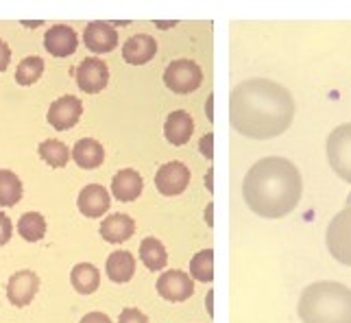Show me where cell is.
Segmentation results:
<instances>
[{
	"mask_svg": "<svg viewBox=\"0 0 351 323\" xmlns=\"http://www.w3.org/2000/svg\"><path fill=\"white\" fill-rule=\"evenodd\" d=\"M229 118L240 136L273 140L293 125L295 99L284 86L271 79H247L232 90Z\"/></svg>",
	"mask_w": 351,
	"mask_h": 323,
	"instance_id": "cell-1",
	"label": "cell"
},
{
	"mask_svg": "<svg viewBox=\"0 0 351 323\" xmlns=\"http://www.w3.org/2000/svg\"><path fill=\"white\" fill-rule=\"evenodd\" d=\"M304 195V177L297 166L280 158H262L242 179V199L262 219H282L293 212Z\"/></svg>",
	"mask_w": 351,
	"mask_h": 323,
	"instance_id": "cell-2",
	"label": "cell"
},
{
	"mask_svg": "<svg viewBox=\"0 0 351 323\" xmlns=\"http://www.w3.org/2000/svg\"><path fill=\"white\" fill-rule=\"evenodd\" d=\"M301 323H351V289L321 280L306 286L297 302Z\"/></svg>",
	"mask_w": 351,
	"mask_h": 323,
	"instance_id": "cell-3",
	"label": "cell"
},
{
	"mask_svg": "<svg viewBox=\"0 0 351 323\" xmlns=\"http://www.w3.org/2000/svg\"><path fill=\"white\" fill-rule=\"evenodd\" d=\"M325 243H328L330 256L345 267H351V206L343 208L330 221L328 232H325Z\"/></svg>",
	"mask_w": 351,
	"mask_h": 323,
	"instance_id": "cell-4",
	"label": "cell"
},
{
	"mask_svg": "<svg viewBox=\"0 0 351 323\" xmlns=\"http://www.w3.org/2000/svg\"><path fill=\"white\" fill-rule=\"evenodd\" d=\"M325 153H328L332 171L343 182L351 184V123H343L332 131L328 136Z\"/></svg>",
	"mask_w": 351,
	"mask_h": 323,
	"instance_id": "cell-5",
	"label": "cell"
},
{
	"mask_svg": "<svg viewBox=\"0 0 351 323\" xmlns=\"http://www.w3.org/2000/svg\"><path fill=\"white\" fill-rule=\"evenodd\" d=\"M164 83L168 90H173L177 94H190L201 88L203 70L192 59H175L164 70Z\"/></svg>",
	"mask_w": 351,
	"mask_h": 323,
	"instance_id": "cell-6",
	"label": "cell"
},
{
	"mask_svg": "<svg viewBox=\"0 0 351 323\" xmlns=\"http://www.w3.org/2000/svg\"><path fill=\"white\" fill-rule=\"evenodd\" d=\"M155 291L160 293V297H164L166 302L179 304V302L190 299L192 293H195V280L179 269H168L157 278Z\"/></svg>",
	"mask_w": 351,
	"mask_h": 323,
	"instance_id": "cell-7",
	"label": "cell"
},
{
	"mask_svg": "<svg viewBox=\"0 0 351 323\" xmlns=\"http://www.w3.org/2000/svg\"><path fill=\"white\" fill-rule=\"evenodd\" d=\"M190 184V171L184 162H166L155 173V188L164 197L181 195Z\"/></svg>",
	"mask_w": 351,
	"mask_h": 323,
	"instance_id": "cell-8",
	"label": "cell"
},
{
	"mask_svg": "<svg viewBox=\"0 0 351 323\" xmlns=\"http://www.w3.org/2000/svg\"><path fill=\"white\" fill-rule=\"evenodd\" d=\"M77 83L83 92L88 94H99L107 88V83H110V68L99 57H88L83 59L77 68Z\"/></svg>",
	"mask_w": 351,
	"mask_h": 323,
	"instance_id": "cell-9",
	"label": "cell"
},
{
	"mask_svg": "<svg viewBox=\"0 0 351 323\" xmlns=\"http://www.w3.org/2000/svg\"><path fill=\"white\" fill-rule=\"evenodd\" d=\"M40 291V275H35L31 269H22L14 273L7 282V299L16 308L29 306Z\"/></svg>",
	"mask_w": 351,
	"mask_h": 323,
	"instance_id": "cell-10",
	"label": "cell"
},
{
	"mask_svg": "<svg viewBox=\"0 0 351 323\" xmlns=\"http://www.w3.org/2000/svg\"><path fill=\"white\" fill-rule=\"evenodd\" d=\"M83 114V103L72 97V94H66V97L57 99L51 107H48V125L57 131H68L75 127L81 121Z\"/></svg>",
	"mask_w": 351,
	"mask_h": 323,
	"instance_id": "cell-11",
	"label": "cell"
},
{
	"mask_svg": "<svg viewBox=\"0 0 351 323\" xmlns=\"http://www.w3.org/2000/svg\"><path fill=\"white\" fill-rule=\"evenodd\" d=\"M83 42H86V49H90L94 55L112 53L118 46V31L110 22L96 20L90 22L86 31H83Z\"/></svg>",
	"mask_w": 351,
	"mask_h": 323,
	"instance_id": "cell-12",
	"label": "cell"
},
{
	"mask_svg": "<svg viewBox=\"0 0 351 323\" xmlns=\"http://www.w3.org/2000/svg\"><path fill=\"white\" fill-rule=\"evenodd\" d=\"M79 212L88 219H99L110 210V193L101 184H90L81 190V195L77 199Z\"/></svg>",
	"mask_w": 351,
	"mask_h": 323,
	"instance_id": "cell-13",
	"label": "cell"
},
{
	"mask_svg": "<svg viewBox=\"0 0 351 323\" xmlns=\"http://www.w3.org/2000/svg\"><path fill=\"white\" fill-rule=\"evenodd\" d=\"M79 46L77 33L66 25H55L44 35V49L53 57H70Z\"/></svg>",
	"mask_w": 351,
	"mask_h": 323,
	"instance_id": "cell-14",
	"label": "cell"
},
{
	"mask_svg": "<svg viewBox=\"0 0 351 323\" xmlns=\"http://www.w3.org/2000/svg\"><path fill=\"white\" fill-rule=\"evenodd\" d=\"M157 53V42L153 35L138 33L129 38L123 46V59L129 66H142L149 64Z\"/></svg>",
	"mask_w": 351,
	"mask_h": 323,
	"instance_id": "cell-15",
	"label": "cell"
},
{
	"mask_svg": "<svg viewBox=\"0 0 351 323\" xmlns=\"http://www.w3.org/2000/svg\"><path fill=\"white\" fill-rule=\"evenodd\" d=\"M101 238L107 243H114V245H120L129 241L136 232V221H133L129 214H123V212H116V214H110V217H105L101 227Z\"/></svg>",
	"mask_w": 351,
	"mask_h": 323,
	"instance_id": "cell-16",
	"label": "cell"
},
{
	"mask_svg": "<svg viewBox=\"0 0 351 323\" xmlns=\"http://www.w3.org/2000/svg\"><path fill=\"white\" fill-rule=\"evenodd\" d=\"M192 134H195V121H192V116L188 112L177 110V112H173L171 116L166 118L164 136H166L168 142H171V145H175V147L188 145Z\"/></svg>",
	"mask_w": 351,
	"mask_h": 323,
	"instance_id": "cell-17",
	"label": "cell"
},
{
	"mask_svg": "<svg viewBox=\"0 0 351 323\" xmlns=\"http://www.w3.org/2000/svg\"><path fill=\"white\" fill-rule=\"evenodd\" d=\"M142 188H144L142 177L138 171H133V169L118 171L112 179V195L123 203L136 201L142 195Z\"/></svg>",
	"mask_w": 351,
	"mask_h": 323,
	"instance_id": "cell-18",
	"label": "cell"
},
{
	"mask_svg": "<svg viewBox=\"0 0 351 323\" xmlns=\"http://www.w3.org/2000/svg\"><path fill=\"white\" fill-rule=\"evenodd\" d=\"M105 271H107V278L116 284H127L133 273H136V258H133L129 251L118 249L114 254H110L105 262Z\"/></svg>",
	"mask_w": 351,
	"mask_h": 323,
	"instance_id": "cell-19",
	"label": "cell"
},
{
	"mask_svg": "<svg viewBox=\"0 0 351 323\" xmlns=\"http://www.w3.org/2000/svg\"><path fill=\"white\" fill-rule=\"evenodd\" d=\"M72 158L81 166V169L92 171L99 169V166L105 162V149L101 142H96L92 138H81L75 149H72Z\"/></svg>",
	"mask_w": 351,
	"mask_h": 323,
	"instance_id": "cell-20",
	"label": "cell"
},
{
	"mask_svg": "<svg viewBox=\"0 0 351 323\" xmlns=\"http://www.w3.org/2000/svg\"><path fill=\"white\" fill-rule=\"evenodd\" d=\"M70 284L72 289L81 295H92L99 291L101 286V271L90 262H79L75 269L70 271Z\"/></svg>",
	"mask_w": 351,
	"mask_h": 323,
	"instance_id": "cell-21",
	"label": "cell"
},
{
	"mask_svg": "<svg viewBox=\"0 0 351 323\" xmlns=\"http://www.w3.org/2000/svg\"><path fill=\"white\" fill-rule=\"evenodd\" d=\"M140 260L149 271H162L168 265V254L162 241H157L155 236L144 238L140 243Z\"/></svg>",
	"mask_w": 351,
	"mask_h": 323,
	"instance_id": "cell-22",
	"label": "cell"
},
{
	"mask_svg": "<svg viewBox=\"0 0 351 323\" xmlns=\"http://www.w3.org/2000/svg\"><path fill=\"white\" fill-rule=\"evenodd\" d=\"M38 153L48 166H53V169H64L72 158V151L64 145L62 140H55V138L44 140L38 147Z\"/></svg>",
	"mask_w": 351,
	"mask_h": 323,
	"instance_id": "cell-23",
	"label": "cell"
},
{
	"mask_svg": "<svg viewBox=\"0 0 351 323\" xmlns=\"http://www.w3.org/2000/svg\"><path fill=\"white\" fill-rule=\"evenodd\" d=\"M24 195V188H22V182L20 177L14 173V171H7L3 169L0 171V206H16V203H20Z\"/></svg>",
	"mask_w": 351,
	"mask_h": 323,
	"instance_id": "cell-24",
	"label": "cell"
},
{
	"mask_svg": "<svg viewBox=\"0 0 351 323\" xmlns=\"http://www.w3.org/2000/svg\"><path fill=\"white\" fill-rule=\"evenodd\" d=\"M18 232L22 236V241L27 243H38L46 234V219L40 212H27L22 214L18 221Z\"/></svg>",
	"mask_w": 351,
	"mask_h": 323,
	"instance_id": "cell-25",
	"label": "cell"
},
{
	"mask_svg": "<svg viewBox=\"0 0 351 323\" xmlns=\"http://www.w3.org/2000/svg\"><path fill=\"white\" fill-rule=\"evenodd\" d=\"M190 278L210 284L214 280V249H201L190 260Z\"/></svg>",
	"mask_w": 351,
	"mask_h": 323,
	"instance_id": "cell-26",
	"label": "cell"
},
{
	"mask_svg": "<svg viewBox=\"0 0 351 323\" xmlns=\"http://www.w3.org/2000/svg\"><path fill=\"white\" fill-rule=\"evenodd\" d=\"M44 75V59L42 57H24L16 70V83L20 86H33Z\"/></svg>",
	"mask_w": 351,
	"mask_h": 323,
	"instance_id": "cell-27",
	"label": "cell"
},
{
	"mask_svg": "<svg viewBox=\"0 0 351 323\" xmlns=\"http://www.w3.org/2000/svg\"><path fill=\"white\" fill-rule=\"evenodd\" d=\"M118 323H149V317L138 308H125L118 317Z\"/></svg>",
	"mask_w": 351,
	"mask_h": 323,
	"instance_id": "cell-28",
	"label": "cell"
},
{
	"mask_svg": "<svg viewBox=\"0 0 351 323\" xmlns=\"http://www.w3.org/2000/svg\"><path fill=\"white\" fill-rule=\"evenodd\" d=\"M11 234H14V223L5 212H0V245H7L11 241Z\"/></svg>",
	"mask_w": 351,
	"mask_h": 323,
	"instance_id": "cell-29",
	"label": "cell"
},
{
	"mask_svg": "<svg viewBox=\"0 0 351 323\" xmlns=\"http://www.w3.org/2000/svg\"><path fill=\"white\" fill-rule=\"evenodd\" d=\"M9 62H11V49L7 46L5 40H0V73H5Z\"/></svg>",
	"mask_w": 351,
	"mask_h": 323,
	"instance_id": "cell-30",
	"label": "cell"
},
{
	"mask_svg": "<svg viewBox=\"0 0 351 323\" xmlns=\"http://www.w3.org/2000/svg\"><path fill=\"white\" fill-rule=\"evenodd\" d=\"M79 323H112V319L105 313H88Z\"/></svg>",
	"mask_w": 351,
	"mask_h": 323,
	"instance_id": "cell-31",
	"label": "cell"
},
{
	"mask_svg": "<svg viewBox=\"0 0 351 323\" xmlns=\"http://www.w3.org/2000/svg\"><path fill=\"white\" fill-rule=\"evenodd\" d=\"M212 142H214V134H208V136H205L203 140H201V151H203V155H205V158H208V160H212L214 158V149H212Z\"/></svg>",
	"mask_w": 351,
	"mask_h": 323,
	"instance_id": "cell-32",
	"label": "cell"
},
{
	"mask_svg": "<svg viewBox=\"0 0 351 323\" xmlns=\"http://www.w3.org/2000/svg\"><path fill=\"white\" fill-rule=\"evenodd\" d=\"M212 103H214V94H210V97H208V121H214V116H212Z\"/></svg>",
	"mask_w": 351,
	"mask_h": 323,
	"instance_id": "cell-33",
	"label": "cell"
},
{
	"mask_svg": "<svg viewBox=\"0 0 351 323\" xmlns=\"http://www.w3.org/2000/svg\"><path fill=\"white\" fill-rule=\"evenodd\" d=\"M212 295H214V293L208 295V315H210V317H214V310H212Z\"/></svg>",
	"mask_w": 351,
	"mask_h": 323,
	"instance_id": "cell-34",
	"label": "cell"
},
{
	"mask_svg": "<svg viewBox=\"0 0 351 323\" xmlns=\"http://www.w3.org/2000/svg\"><path fill=\"white\" fill-rule=\"evenodd\" d=\"M347 206H351V193L347 195Z\"/></svg>",
	"mask_w": 351,
	"mask_h": 323,
	"instance_id": "cell-35",
	"label": "cell"
}]
</instances>
